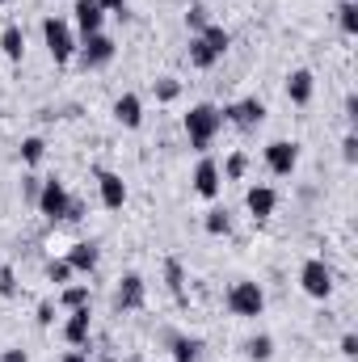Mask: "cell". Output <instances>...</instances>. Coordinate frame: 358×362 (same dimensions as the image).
<instances>
[{"mask_svg":"<svg viewBox=\"0 0 358 362\" xmlns=\"http://www.w3.org/2000/svg\"><path fill=\"white\" fill-rule=\"evenodd\" d=\"M207 25H211L207 8H202V4H190V8H185V30H190V34H202Z\"/></svg>","mask_w":358,"mask_h":362,"instance_id":"4dcf8cb0","label":"cell"},{"mask_svg":"<svg viewBox=\"0 0 358 362\" xmlns=\"http://www.w3.org/2000/svg\"><path fill=\"white\" fill-rule=\"evenodd\" d=\"M89 337H93V312H89V308H76V312H68L64 341H68L72 350H89Z\"/></svg>","mask_w":358,"mask_h":362,"instance_id":"7c38bea8","label":"cell"},{"mask_svg":"<svg viewBox=\"0 0 358 362\" xmlns=\"http://www.w3.org/2000/svg\"><path fill=\"white\" fill-rule=\"evenodd\" d=\"M194 194H198V198H207V202H211V198H219V189H224V177H219V165H215V160H211V156H202V160H198V165H194Z\"/></svg>","mask_w":358,"mask_h":362,"instance_id":"8fae6325","label":"cell"},{"mask_svg":"<svg viewBox=\"0 0 358 362\" xmlns=\"http://www.w3.org/2000/svg\"><path fill=\"white\" fill-rule=\"evenodd\" d=\"M224 303H228V312H232V316L253 320V316H262V312H266V291H262V282L241 278V282H232V286H228Z\"/></svg>","mask_w":358,"mask_h":362,"instance_id":"7a4b0ae2","label":"cell"},{"mask_svg":"<svg viewBox=\"0 0 358 362\" xmlns=\"http://www.w3.org/2000/svg\"><path fill=\"white\" fill-rule=\"evenodd\" d=\"M38 189H42V177H34V173H25V177H21V198H25L30 206L38 202Z\"/></svg>","mask_w":358,"mask_h":362,"instance_id":"1f68e13d","label":"cell"},{"mask_svg":"<svg viewBox=\"0 0 358 362\" xmlns=\"http://www.w3.org/2000/svg\"><path fill=\"white\" fill-rule=\"evenodd\" d=\"M114 55H118V47H114V38H110L105 30H101V34H89L85 42H76V59H81V68H89V72L105 68Z\"/></svg>","mask_w":358,"mask_h":362,"instance_id":"8992f818","label":"cell"},{"mask_svg":"<svg viewBox=\"0 0 358 362\" xmlns=\"http://www.w3.org/2000/svg\"><path fill=\"white\" fill-rule=\"evenodd\" d=\"M299 165V144L295 139H270L266 144V169L274 177H291Z\"/></svg>","mask_w":358,"mask_h":362,"instance_id":"ba28073f","label":"cell"},{"mask_svg":"<svg viewBox=\"0 0 358 362\" xmlns=\"http://www.w3.org/2000/svg\"><path fill=\"white\" fill-rule=\"evenodd\" d=\"M185 55H190V68H198V72H207V68H215V64H219V55L207 47V38H202V34H190V51H185Z\"/></svg>","mask_w":358,"mask_h":362,"instance_id":"ac0fdd59","label":"cell"},{"mask_svg":"<svg viewBox=\"0 0 358 362\" xmlns=\"http://www.w3.org/2000/svg\"><path fill=\"white\" fill-rule=\"evenodd\" d=\"M0 362H30V354H25V350H4Z\"/></svg>","mask_w":358,"mask_h":362,"instance_id":"f35d334b","label":"cell"},{"mask_svg":"<svg viewBox=\"0 0 358 362\" xmlns=\"http://www.w3.org/2000/svg\"><path fill=\"white\" fill-rule=\"evenodd\" d=\"M55 308H59V303H51V299H42V303H38V312H34V320H38L42 329H51V325H55Z\"/></svg>","mask_w":358,"mask_h":362,"instance_id":"836d02e7","label":"cell"},{"mask_svg":"<svg viewBox=\"0 0 358 362\" xmlns=\"http://www.w3.org/2000/svg\"><path fill=\"white\" fill-rule=\"evenodd\" d=\"M114 118H118V127L139 131V127H144V101H139L135 93H122V97L114 101Z\"/></svg>","mask_w":358,"mask_h":362,"instance_id":"9a60e30c","label":"cell"},{"mask_svg":"<svg viewBox=\"0 0 358 362\" xmlns=\"http://www.w3.org/2000/svg\"><path fill=\"white\" fill-rule=\"evenodd\" d=\"M245 169H249V156H245V152H232V156L224 160V169H219V177H228V181H241V177H245Z\"/></svg>","mask_w":358,"mask_h":362,"instance_id":"f546056e","label":"cell"},{"mask_svg":"<svg viewBox=\"0 0 358 362\" xmlns=\"http://www.w3.org/2000/svg\"><path fill=\"white\" fill-rule=\"evenodd\" d=\"M152 93H156V101L169 105V101H178L181 97V81L178 76H156V81H152Z\"/></svg>","mask_w":358,"mask_h":362,"instance_id":"83f0119b","label":"cell"},{"mask_svg":"<svg viewBox=\"0 0 358 362\" xmlns=\"http://www.w3.org/2000/svg\"><path fill=\"white\" fill-rule=\"evenodd\" d=\"M169 350H173V362H202V341H198V337L173 333V337H169Z\"/></svg>","mask_w":358,"mask_h":362,"instance_id":"d6986e66","label":"cell"},{"mask_svg":"<svg viewBox=\"0 0 358 362\" xmlns=\"http://www.w3.org/2000/svg\"><path fill=\"white\" fill-rule=\"evenodd\" d=\"M202 38H207V47H211V51H215L219 59H224V55H228V47H232V34H228L224 25H215V21H211V25L202 30Z\"/></svg>","mask_w":358,"mask_h":362,"instance_id":"d4e9b609","label":"cell"},{"mask_svg":"<svg viewBox=\"0 0 358 362\" xmlns=\"http://www.w3.org/2000/svg\"><path fill=\"white\" fill-rule=\"evenodd\" d=\"M342 156H346V165H354V160H358V135H354V131L342 139Z\"/></svg>","mask_w":358,"mask_h":362,"instance_id":"e575fe53","label":"cell"},{"mask_svg":"<svg viewBox=\"0 0 358 362\" xmlns=\"http://www.w3.org/2000/svg\"><path fill=\"white\" fill-rule=\"evenodd\" d=\"M42 42H47V51H51L55 64H68L76 55V34H72V25L64 17H47L42 21Z\"/></svg>","mask_w":358,"mask_h":362,"instance_id":"3957f363","label":"cell"},{"mask_svg":"<svg viewBox=\"0 0 358 362\" xmlns=\"http://www.w3.org/2000/svg\"><path fill=\"white\" fill-rule=\"evenodd\" d=\"M0 4H8V0H0Z\"/></svg>","mask_w":358,"mask_h":362,"instance_id":"7bdbcfd3","label":"cell"},{"mask_svg":"<svg viewBox=\"0 0 358 362\" xmlns=\"http://www.w3.org/2000/svg\"><path fill=\"white\" fill-rule=\"evenodd\" d=\"M76 278V270L68 266V257H55V262H47V282H55V286H68Z\"/></svg>","mask_w":358,"mask_h":362,"instance_id":"f1b7e54d","label":"cell"},{"mask_svg":"<svg viewBox=\"0 0 358 362\" xmlns=\"http://www.w3.org/2000/svg\"><path fill=\"white\" fill-rule=\"evenodd\" d=\"M17 152H21V165L34 169V165H42V156H47V139H42V135H25Z\"/></svg>","mask_w":358,"mask_h":362,"instance_id":"7402d4cb","label":"cell"},{"mask_svg":"<svg viewBox=\"0 0 358 362\" xmlns=\"http://www.w3.org/2000/svg\"><path fill=\"white\" fill-rule=\"evenodd\" d=\"M181 127H185L190 148H194V152H207V148H211V139H215V135H219V127H224V114H219V105L198 101V105H190V114L181 118Z\"/></svg>","mask_w":358,"mask_h":362,"instance_id":"6da1fadb","label":"cell"},{"mask_svg":"<svg viewBox=\"0 0 358 362\" xmlns=\"http://www.w3.org/2000/svg\"><path fill=\"white\" fill-rule=\"evenodd\" d=\"M101 8L114 13V17H127V0H101Z\"/></svg>","mask_w":358,"mask_h":362,"instance_id":"74e56055","label":"cell"},{"mask_svg":"<svg viewBox=\"0 0 358 362\" xmlns=\"http://www.w3.org/2000/svg\"><path fill=\"white\" fill-rule=\"evenodd\" d=\"M68 202H72L68 185H64L59 177H47L42 181V189H38V202H34V206H38V215H47V219L55 223V219L68 215Z\"/></svg>","mask_w":358,"mask_h":362,"instance_id":"52a82bcc","label":"cell"},{"mask_svg":"<svg viewBox=\"0 0 358 362\" xmlns=\"http://www.w3.org/2000/svg\"><path fill=\"white\" fill-rule=\"evenodd\" d=\"M97 262H101V249H97L93 240H76V245L68 249V266H72L76 274H93Z\"/></svg>","mask_w":358,"mask_h":362,"instance_id":"e0dca14e","label":"cell"},{"mask_svg":"<svg viewBox=\"0 0 358 362\" xmlns=\"http://www.w3.org/2000/svg\"><path fill=\"white\" fill-rule=\"evenodd\" d=\"M0 295H4V299L17 295V274H13V266H0Z\"/></svg>","mask_w":358,"mask_h":362,"instance_id":"d6a6232c","label":"cell"},{"mask_svg":"<svg viewBox=\"0 0 358 362\" xmlns=\"http://www.w3.org/2000/svg\"><path fill=\"white\" fill-rule=\"evenodd\" d=\"M59 362H89V350H68Z\"/></svg>","mask_w":358,"mask_h":362,"instance_id":"ab89813d","label":"cell"},{"mask_svg":"<svg viewBox=\"0 0 358 362\" xmlns=\"http://www.w3.org/2000/svg\"><path fill=\"white\" fill-rule=\"evenodd\" d=\"M144 299H148V282L139 274H122L118 286H114V308L118 312H139Z\"/></svg>","mask_w":358,"mask_h":362,"instance_id":"9c48e42d","label":"cell"},{"mask_svg":"<svg viewBox=\"0 0 358 362\" xmlns=\"http://www.w3.org/2000/svg\"><path fill=\"white\" fill-rule=\"evenodd\" d=\"M245 206H249V215L262 223L274 215V206H278V194H274V185H249L245 189Z\"/></svg>","mask_w":358,"mask_h":362,"instance_id":"4fadbf2b","label":"cell"},{"mask_svg":"<svg viewBox=\"0 0 358 362\" xmlns=\"http://www.w3.org/2000/svg\"><path fill=\"white\" fill-rule=\"evenodd\" d=\"M299 286H304V295H312V299H329V295H333V270H329V262H325V257H308V262L299 266Z\"/></svg>","mask_w":358,"mask_h":362,"instance_id":"277c9868","label":"cell"},{"mask_svg":"<svg viewBox=\"0 0 358 362\" xmlns=\"http://www.w3.org/2000/svg\"><path fill=\"white\" fill-rule=\"evenodd\" d=\"M64 219H72V223H76V219H85V202H81V198H72V202H68V215H64Z\"/></svg>","mask_w":358,"mask_h":362,"instance_id":"8d00e7d4","label":"cell"},{"mask_svg":"<svg viewBox=\"0 0 358 362\" xmlns=\"http://www.w3.org/2000/svg\"><path fill=\"white\" fill-rule=\"evenodd\" d=\"M93 177H97V194H101L105 211H122L127 206V181L118 177L114 169H93Z\"/></svg>","mask_w":358,"mask_h":362,"instance_id":"30bf717a","label":"cell"},{"mask_svg":"<svg viewBox=\"0 0 358 362\" xmlns=\"http://www.w3.org/2000/svg\"><path fill=\"white\" fill-rule=\"evenodd\" d=\"M202 228H207V236H228V232H232V215H228L224 206H211V211L202 215Z\"/></svg>","mask_w":358,"mask_h":362,"instance_id":"603a6c76","label":"cell"},{"mask_svg":"<svg viewBox=\"0 0 358 362\" xmlns=\"http://www.w3.org/2000/svg\"><path fill=\"white\" fill-rule=\"evenodd\" d=\"M312 93H316V76H312L308 68H295V72L287 76V97H291V105H308Z\"/></svg>","mask_w":358,"mask_h":362,"instance_id":"2e32d148","label":"cell"},{"mask_svg":"<svg viewBox=\"0 0 358 362\" xmlns=\"http://www.w3.org/2000/svg\"><path fill=\"white\" fill-rule=\"evenodd\" d=\"M0 51H4V59L21 64V55H25V34H21V25H4V30H0Z\"/></svg>","mask_w":358,"mask_h":362,"instance_id":"44dd1931","label":"cell"},{"mask_svg":"<svg viewBox=\"0 0 358 362\" xmlns=\"http://www.w3.org/2000/svg\"><path fill=\"white\" fill-rule=\"evenodd\" d=\"M342 354H346V358H358V337H354V333H346V337H342Z\"/></svg>","mask_w":358,"mask_h":362,"instance_id":"d590c367","label":"cell"},{"mask_svg":"<svg viewBox=\"0 0 358 362\" xmlns=\"http://www.w3.org/2000/svg\"><path fill=\"white\" fill-rule=\"evenodd\" d=\"M165 286H169L178 299H185V266H181L178 257H169V262H165Z\"/></svg>","mask_w":358,"mask_h":362,"instance_id":"484cf974","label":"cell"},{"mask_svg":"<svg viewBox=\"0 0 358 362\" xmlns=\"http://www.w3.org/2000/svg\"><path fill=\"white\" fill-rule=\"evenodd\" d=\"M245 354H249L253 362H270V358H274V337H270V333L249 337V341H245Z\"/></svg>","mask_w":358,"mask_h":362,"instance_id":"cb8c5ba5","label":"cell"},{"mask_svg":"<svg viewBox=\"0 0 358 362\" xmlns=\"http://www.w3.org/2000/svg\"><path fill=\"white\" fill-rule=\"evenodd\" d=\"M59 308H68V312H76V308H89L93 303V291L89 282H68L64 291H59V299H55Z\"/></svg>","mask_w":358,"mask_h":362,"instance_id":"ffe728a7","label":"cell"},{"mask_svg":"<svg viewBox=\"0 0 358 362\" xmlns=\"http://www.w3.org/2000/svg\"><path fill=\"white\" fill-rule=\"evenodd\" d=\"M346 118H350V122H354V118H358V97H354V93L346 97Z\"/></svg>","mask_w":358,"mask_h":362,"instance_id":"60d3db41","label":"cell"},{"mask_svg":"<svg viewBox=\"0 0 358 362\" xmlns=\"http://www.w3.org/2000/svg\"><path fill=\"white\" fill-rule=\"evenodd\" d=\"M72 13H76V25H81L85 38H89V34H101V25H105V8H101V0H76Z\"/></svg>","mask_w":358,"mask_h":362,"instance_id":"5bb4252c","label":"cell"},{"mask_svg":"<svg viewBox=\"0 0 358 362\" xmlns=\"http://www.w3.org/2000/svg\"><path fill=\"white\" fill-rule=\"evenodd\" d=\"M190 4H198V0H190Z\"/></svg>","mask_w":358,"mask_h":362,"instance_id":"b9f144b4","label":"cell"},{"mask_svg":"<svg viewBox=\"0 0 358 362\" xmlns=\"http://www.w3.org/2000/svg\"><path fill=\"white\" fill-rule=\"evenodd\" d=\"M337 25H342L346 38L358 34V0H342V4H337Z\"/></svg>","mask_w":358,"mask_h":362,"instance_id":"4316f807","label":"cell"},{"mask_svg":"<svg viewBox=\"0 0 358 362\" xmlns=\"http://www.w3.org/2000/svg\"><path fill=\"white\" fill-rule=\"evenodd\" d=\"M131 362H139V358H131Z\"/></svg>","mask_w":358,"mask_h":362,"instance_id":"ee69618b","label":"cell"},{"mask_svg":"<svg viewBox=\"0 0 358 362\" xmlns=\"http://www.w3.org/2000/svg\"><path fill=\"white\" fill-rule=\"evenodd\" d=\"M219 114H224V122H232V127H241V131H258V127L266 122V101L241 97V101H228Z\"/></svg>","mask_w":358,"mask_h":362,"instance_id":"5b68a950","label":"cell"}]
</instances>
